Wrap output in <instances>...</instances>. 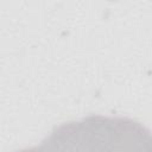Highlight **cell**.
<instances>
[{
	"mask_svg": "<svg viewBox=\"0 0 152 152\" xmlns=\"http://www.w3.org/2000/svg\"><path fill=\"white\" fill-rule=\"evenodd\" d=\"M78 124L81 152H152L150 131L131 119L89 115Z\"/></svg>",
	"mask_w": 152,
	"mask_h": 152,
	"instance_id": "1",
	"label": "cell"
},
{
	"mask_svg": "<svg viewBox=\"0 0 152 152\" xmlns=\"http://www.w3.org/2000/svg\"><path fill=\"white\" fill-rule=\"evenodd\" d=\"M18 152H38V146H37V147H30V148H25V150L18 151Z\"/></svg>",
	"mask_w": 152,
	"mask_h": 152,
	"instance_id": "2",
	"label": "cell"
}]
</instances>
